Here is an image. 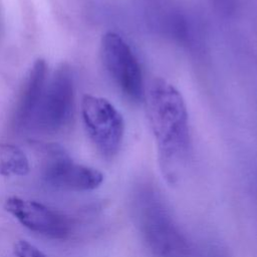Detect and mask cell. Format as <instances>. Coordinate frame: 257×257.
Segmentation results:
<instances>
[{"instance_id": "2", "label": "cell", "mask_w": 257, "mask_h": 257, "mask_svg": "<svg viewBox=\"0 0 257 257\" xmlns=\"http://www.w3.org/2000/svg\"><path fill=\"white\" fill-rule=\"evenodd\" d=\"M133 203L137 226L154 257H193L189 239L154 186L140 185Z\"/></svg>"}, {"instance_id": "8", "label": "cell", "mask_w": 257, "mask_h": 257, "mask_svg": "<svg viewBox=\"0 0 257 257\" xmlns=\"http://www.w3.org/2000/svg\"><path fill=\"white\" fill-rule=\"evenodd\" d=\"M47 83V64L42 58L37 59L30 68L12 116V126L16 131L30 127Z\"/></svg>"}, {"instance_id": "11", "label": "cell", "mask_w": 257, "mask_h": 257, "mask_svg": "<svg viewBox=\"0 0 257 257\" xmlns=\"http://www.w3.org/2000/svg\"><path fill=\"white\" fill-rule=\"evenodd\" d=\"M208 257H228L227 253L225 251H223L220 247H211L209 250V254Z\"/></svg>"}, {"instance_id": "3", "label": "cell", "mask_w": 257, "mask_h": 257, "mask_svg": "<svg viewBox=\"0 0 257 257\" xmlns=\"http://www.w3.org/2000/svg\"><path fill=\"white\" fill-rule=\"evenodd\" d=\"M74 108L73 73L67 64H62L46 83L29 128L46 135L61 133L71 123Z\"/></svg>"}, {"instance_id": "4", "label": "cell", "mask_w": 257, "mask_h": 257, "mask_svg": "<svg viewBox=\"0 0 257 257\" xmlns=\"http://www.w3.org/2000/svg\"><path fill=\"white\" fill-rule=\"evenodd\" d=\"M81 117L98 154L106 160L113 159L121 148L124 135L120 112L107 99L85 94L81 100Z\"/></svg>"}, {"instance_id": "6", "label": "cell", "mask_w": 257, "mask_h": 257, "mask_svg": "<svg viewBox=\"0 0 257 257\" xmlns=\"http://www.w3.org/2000/svg\"><path fill=\"white\" fill-rule=\"evenodd\" d=\"M42 178L49 186L69 191H92L103 182V175L96 169L75 163L57 145L43 148Z\"/></svg>"}, {"instance_id": "1", "label": "cell", "mask_w": 257, "mask_h": 257, "mask_svg": "<svg viewBox=\"0 0 257 257\" xmlns=\"http://www.w3.org/2000/svg\"><path fill=\"white\" fill-rule=\"evenodd\" d=\"M144 99L161 171L169 183L175 184L187 166L191 152L186 102L181 92L163 78H155L150 83Z\"/></svg>"}, {"instance_id": "9", "label": "cell", "mask_w": 257, "mask_h": 257, "mask_svg": "<svg viewBox=\"0 0 257 257\" xmlns=\"http://www.w3.org/2000/svg\"><path fill=\"white\" fill-rule=\"evenodd\" d=\"M29 162L24 152L11 144H0V175L22 177L29 173Z\"/></svg>"}, {"instance_id": "7", "label": "cell", "mask_w": 257, "mask_h": 257, "mask_svg": "<svg viewBox=\"0 0 257 257\" xmlns=\"http://www.w3.org/2000/svg\"><path fill=\"white\" fill-rule=\"evenodd\" d=\"M5 210L28 230L52 240H65L72 232L71 220L62 213L32 200L10 197Z\"/></svg>"}, {"instance_id": "10", "label": "cell", "mask_w": 257, "mask_h": 257, "mask_svg": "<svg viewBox=\"0 0 257 257\" xmlns=\"http://www.w3.org/2000/svg\"><path fill=\"white\" fill-rule=\"evenodd\" d=\"M15 257H48L40 249L26 240H17L13 246Z\"/></svg>"}, {"instance_id": "5", "label": "cell", "mask_w": 257, "mask_h": 257, "mask_svg": "<svg viewBox=\"0 0 257 257\" xmlns=\"http://www.w3.org/2000/svg\"><path fill=\"white\" fill-rule=\"evenodd\" d=\"M100 59L104 69L120 91L132 101L145 98L141 65L126 41L115 32H106L100 41Z\"/></svg>"}]
</instances>
